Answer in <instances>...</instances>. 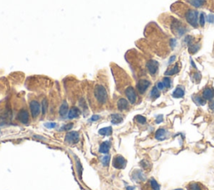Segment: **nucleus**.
Returning <instances> with one entry per match:
<instances>
[{
    "instance_id": "33",
    "label": "nucleus",
    "mask_w": 214,
    "mask_h": 190,
    "mask_svg": "<svg viewBox=\"0 0 214 190\" xmlns=\"http://www.w3.org/2000/svg\"><path fill=\"white\" fill-rule=\"evenodd\" d=\"M136 122L138 123H141V124H145L146 123V118L143 116H141V115H137L136 117Z\"/></svg>"
},
{
    "instance_id": "2",
    "label": "nucleus",
    "mask_w": 214,
    "mask_h": 190,
    "mask_svg": "<svg viewBox=\"0 0 214 190\" xmlns=\"http://www.w3.org/2000/svg\"><path fill=\"white\" fill-rule=\"evenodd\" d=\"M170 25H171V29H173V34H177L179 37L182 36L187 32V28L185 25H183L182 23L177 18H173Z\"/></svg>"
},
{
    "instance_id": "10",
    "label": "nucleus",
    "mask_w": 214,
    "mask_h": 190,
    "mask_svg": "<svg viewBox=\"0 0 214 190\" xmlns=\"http://www.w3.org/2000/svg\"><path fill=\"white\" fill-rule=\"evenodd\" d=\"M17 118H18V121H20L22 123H24L26 124L29 123V115L28 111L25 109H22L18 112V115H17Z\"/></svg>"
},
{
    "instance_id": "22",
    "label": "nucleus",
    "mask_w": 214,
    "mask_h": 190,
    "mask_svg": "<svg viewBox=\"0 0 214 190\" xmlns=\"http://www.w3.org/2000/svg\"><path fill=\"white\" fill-rule=\"evenodd\" d=\"M123 121V118L121 115L115 114L111 115V123L113 124H119Z\"/></svg>"
},
{
    "instance_id": "8",
    "label": "nucleus",
    "mask_w": 214,
    "mask_h": 190,
    "mask_svg": "<svg viewBox=\"0 0 214 190\" xmlns=\"http://www.w3.org/2000/svg\"><path fill=\"white\" fill-rule=\"evenodd\" d=\"M151 85V82L149 80H146V79H141L139 81L137 85H136V88H137V90L140 94H143L147 90L149 87Z\"/></svg>"
},
{
    "instance_id": "20",
    "label": "nucleus",
    "mask_w": 214,
    "mask_h": 190,
    "mask_svg": "<svg viewBox=\"0 0 214 190\" xmlns=\"http://www.w3.org/2000/svg\"><path fill=\"white\" fill-rule=\"evenodd\" d=\"M187 2L195 8H201L204 6L206 0H187Z\"/></svg>"
},
{
    "instance_id": "1",
    "label": "nucleus",
    "mask_w": 214,
    "mask_h": 190,
    "mask_svg": "<svg viewBox=\"0 0 214 190\" xmlns=\"http://www.w3.org/2000/svg\"><path fill=\"white\" fill-rule=\"evenodd\" d=\"M184 17L187 23L191 26L197 27L198 26V12L192 8H186L184 10Z\"/></svg>"
},
{
    "instance_id": "26",
    "label": "nucleus",
    "mask_w": 214,
    "mask_h": 190,
    "mask_svg": "<svg viewBox=\"0 0 214 190\" xmlns=\"http://www.w3.org/2000/svg\"><path fill=\"white\" fill-rule=\"evenodd\" d=\"M76 171H77V174H79V177L80 178H81L82 177V172H83V167H82V164H80V162L78 159H76Z\"/></svg>"
},
{
    "instance_id": "30",
    "label": "nucleus",
    "mask_w": 214,
    "mask_h": 190,
    "mask_svg": "<svg viewBox=\"0 0 214 190\" xmlns=\"http://www.w3.org/2000/svg\"><path fill=\"white\" fill-rule=\"evenodd\" d=\"M110 157L109 156V155H105V156L102 157L101 162H102V164H103L104 166H108L109 164H110Z\"/></svg>"
},
{
    "instance_id": "31",
    "label": "nucleus",
    "mask_w": 214,
    "mask_h": 190,
    "mask_svg": "<svg viewBox=\"0 0 214 190\" xmlns=\"http://www.w3.org/2000/svg\"><path fill=\"white\" fill-rule=\"evenodd\" d=\"M193 37L191 36V35H187V36L186 37L185 39H184V43H185L186 44L188 45V46H190L191 44H193Z\"/></svg>"
},
{
    "instance_id": "28",
    "label": "nucleus",
    "mask_w": 214,
    "mask_h": 190,
    "mask_svg": "<svg viewBox=\"0 0 214 190\" xmlns=\"http://www.w3.org/2000/svg\"><path fill=\"white\" fill-rule=\"evenodd\" d=\"M162 83H164L165 88L166 89H170L171 86H172V79L167 76V77H165L163 79H162Z\"/></svg>"
},
{
    "instance_id": "18",
    "label": "nucleus",
    "mask_w": 214,
    "mask_h": 190,
    "mask_svg": "<svg viewBox=\"0 0 214 190\" xmlns=\"http://www.w3.org/2000/svg\"><path fill=\"white\" fill-rule=\"evenodd\" d=\"M133 178L136 181H143L146 179V176L144 174V173L141 170H137L133 173Z\"/></svg>"
},
{
    "instance_id": "29",
    "label": "nucleus",
    "mask_w": 214,
    "mask_h": 190,
    "mask_svg": "<svg viewBox=\"0 0 214 190\" xmlns=\"http://www.w3.org/2000/svg\"><path fill=\"white\" fill-rule=\"evenodd\" d=\"M150 184H151V187L153 190H160V185L159 183L154 179V178H152L150 180Z\"/></svg>"
},
{
    "instance_id": "9",
    "label": "nucleus",
    "mask_w": 214,
    "mask_h": 190,
    "mask_svg": "<svg viewBox=\"0 0 214 190\" xmlns=\"http://www.w3.org/2000/svg\"><path fill=\"white\" fill-rule=\"evenodd\" d=\"M125 95L127 97L128 100L131 104H135L136 101V99H137V96H136V90L132 88V87H128L126 90H125Z\"/></svg>"
},
{
    "instance_id": "4",
    "label": "nucleus",
    "mask_w": 214,
    "mask_h": 190,
    "mask_svg": "<svg viewBox=\"0 0 214 190\" xmlns=\"http://www.w3.org/2000/svg\"><path fill=\"white\" fill-rule=\"evenodd\" d=\"M113 166L117 169H123L126 166V160L121 155H116L113 159Z\"/></svg>"
},
{
    "instance_id": "3",
    "label": "nucleus",
    "mask_w": 214,
    "mask_h": 190,
    "mask_svg": "<svg viewBox=\"0 0 214 190\" xmlns=\"http://www.w3.org/2000/svg\"><path fill=\"white\" fill-rule=\"evenodd\" d=\"M95 97L100 104H105L107 101V98H108L105 88L102 85H96L95 88Z\"/></svg>"
},
{
    "instance_id": "38",
    "label": "nucleus",
    "mask_w": 214,
    "mask_h": 190,
    "mask_svg": "<svg viewBox=\"0 0 214 190\" xmlns=\"http://www.w3.org/2000/svg\"><path fill=\"white\" fill-rule=\"evenodd\" d=\"M72 128H73V123H68V124H66V125H65V126H63L60 130L68 131V130H71Z\"/></svg>"
},
{
    "instance_id": "11",
    "label": "nucleus",
    "mask_w": 214,
    "mask_h": 190,
    "mask_svg": "<svg viewBox=\"0 0 214 190\" xmlns=\"http://www.w3.org/2000/svg\"><path fill=\"white\" fill-rule=\"evenodd\" d=\"M202 98L205 100H208L211 101L212 99H213L214 98V90L212 89L211 88H206L202 92Z\"/></svg>"
},
{
    "instance_id": "5",
    "label": "nucleus",
    "mask_w": 214,
    "mask_h": 190,
    "mask_svg": "<svg viewBox=\"0 0 214 190\" xmlns=\"http://www.w3.org/2000/svg\"><path fill=\"white\" fill-rule=\"evenodd\" d=\"M79 139H80V135L78 132L75 131H71L66 136V142L69 144H75L79 142Z\"/></svg>"
},
{
    "instance_id": "27",
    "label": "nucleus",
    "mask_w": 214,
    "mask_h": 190,
    "mask_svg": "<svg viewBox=\"0 0 214 190\" xmlns=\"http://www.w3.org/2000/svg\"><path fill=\"white\" fill-rule=\"evenodd\" d=\"M188 189L189 190H202V186L197 183H192L188 186Z\"/></svg>"
},
{
    "instance_id": "43",
    "label": "nucleus",
    "mask_w": 214,
    "mask_h": 190,
    "mask_svg": "<svg viewBox=\"0 0 214 190\" xmlns=\"http://www.w3.org/2000/svg\"><path fill=\"white\" fill-rule=\"evenodd\" d=\"M175 58H176L175 55H174V56H172V57L170 58V60L168 61V64H172V63L175 60Z\"/></svg>"
},
{
    "instance_id": "24",
    "label": "nucleus",
    "mask_w": 214,
    "mask_h": 190,
    "mask_svg": "<svg viewBox=\"0 0 214 190\" xmlns=\"http://www.w3.org/2000/svg\"><path fill=\"white\" fill-rule=\"evenodd\" d=\"M99 133L102 136H109L112 133V128L111 127H105L100 129Z\"/></svg>"
},
{
    "instance_id": "16",
    "label": "nucleus",
    "mask_w": 214,
    "mask_h": 190,
    "mask_svg": "<svg viewBox=\"0 0 214 190\" xmlns=\"http://www.w3.org/2000/svg\"><path fill=\"white\" fill-rule=\"evenodd\" d=\"M110 149V143L109 141H105L100 146V152L102 154H107Z\"/></svg>"
},
{
    "instance_id": "37",
    "label": "nucleus",
    "mask_w": 214,
    "mask_h": 190,
    "mask_svg": "<svg viewBox=\"0 0 214 190\" xmlns=\"http://www.w3.org/2000/svg\"><path fill=\"white\" fill-rule=\"evenodd\" d=\"M201 74H200L199 72H197V73H193V79L195 82H197V83H198L199 81L201 80Z\"/></svg>"
},
{
    "instance_id": "25",
    "label": "nucleus",
    "mask_w": 214,
    "mask_h": 190,
    "mask_svg": "<svg viewBox=\"0 0 214 190\" xmlns=\"http://www.w3.org/2000/svg\"><path fill=\"white\" fill-rule=\"evenodd\" d=\"M160 90L157 88V86H155L154 88H152V91H151V94H150V96H151V98H152V99H157V98H159L160 97Z\"/></svg>"
},
{
    "instance_id": "44",
    "label": "nucleus",
    "mask_w": 214,
    "mask_h": 190,
    "mask_svg": "<svg viewBox=\"0 0 214 190\" xmlns=\"http://www.w3.org/2000/svg\"><path fill=\"white\" fill-rule=\"evenodd\" d=\"M175 190H183L182 188H178V189H175Z\"/></svg>"
},
{
    "instance_id": "21",
    "label": "nucleus",
    "mask_w": 214,
    "mask_h": 190,
    "mask_svg": "<svg viewBox=\"0 0 214 190\" xmlns=\"http://www.w3.org/2000/svg\"><path fill=\"white\" fill-rule=\"evenodd\" d=\"M200 48H201L200 44H192L190 46H188V52L190 53L191 54H194L197 52H198Z\"/></svg>"
},
{
    "instance_id": "35",
    "label": "nucleus",
    "mask_w": 214,
    "mask_h": 190,
    "mask_svg": "<svg viewBox=\"0 0 214 190\" xmlns=\"http://www.w3.org/2000/svg\"><path fill=\"white\" fill-rule=\"evenodd\" d=\"M156 86H157V88L159 89L160 91H163L164 89H166L164 83H162V81H159V82L157 83V85H156Z\"/></svg>"
},
{
    "instance_id": "14",
    "label": "nucleus",
    "mask_w": 214,
    "mask_h": 190,
    "mask_svg": "<svg viewBox=\"0 0 214 190\" xmlns=\"http://www.w3.org/2000/svg\"><path fill=\"white\" fill-rule=\"evenodd\" d=\"M166 136H167V130H166L165 128H159V129L156 132L155 138H157V140H164L165 138H166Z\"/></svg>"
},
{
    "instance_id": "32",
    "label": "nucleus",
    "mask_w": 214,
    "mask_h": 190,
    "mask_svg": "<svg viewBox=\"0 0 214 190\" xmlns=\"http://www.w3.org/2000/svg\"><path fill=\"white\" fill-rule=\"evenodd\" d=\"M199 24L201 25L202 27H203L205 25V23H206V18H205V14L203 13H201V14L199 15V19H198Z\"/></svg>"
},
{
    "instance_id": "6",
    "label": "nucleus",
    "mask_w": 214,
    "mask_h": 190,
    "mask_svg": "<svg viewBox=\"0 0 214 190\" xmlns=\"http://www.w3.org/2000/svg\"><path fill=\"white\" fill-rule=\"evenodd\" d=\"M146 68L148 69V72L152 75H155L158 72V68H159V63L157 61L153 59L149 60L146 63Z\"/></svg>"
},
{
    "instance_id": "40",
    "label": "nucleus",
    "mask_w": 214,
    "mask_h": 190,
    "mask_svg": "<svg viewBox=\"0 0 214 190\" xmlns=\"http://www.w3.org/2000/svg\"><path fill=\"white\" fill-rule=\"evenodd\" d=\"M209 109L212 111V112H214V99H212L211 101H210V103H209Z\"/></svg>"
},
{
    "instance_id": "36",
    "label": "nucleus",
    "mask_w": 214,
    "mask_h": 190,
    "mask_svg": "<svg viewBox=\"0 0 214 190\" xmlns=\"http://www.w3.org/2000/svg\"><path fill=\"white\" fill-rule=\"evenodd\" d=\"M206 21L209 24H214V15L213 14H208L207 16Z\"/></svg>"
},
{
    "instance_id": "13",
    "label": "nucleus",
    "mask_w": 214,
    "mask_h": 190,
    "mask_svg": "<svg viewBox=\"0 0 214 190\" xmlns=\"http://www.w3.org/2000/svg\"><path fill=\"white\" fill-rule=\"evenodd\" d=\"M117 107L118 109L120 111H124L126 110L129 108V103L126 99H119V101L117 102Z\"/></svg>"
},
{
    "instance_id": "15",
    "label": "nucleus",
    "mask_w": 214,
    "mask_h": 190,
    "mask_svg": "<svg viewBox=\"0 0 214 190\" xmlns=\"http://www.w3.org/2000/svg\"><path fill=\"white\" fill-rule=\"evenodd\" d=\"M179 70H180L179 66H178V63H176L175 65H173V67L169 68L167 71H166V72H165V75L166 76L174 75V74H176V73H178V72H179Z\"/></svg>"
},
{
    "instance_id": "19",
    "label": "nucleus",
    "mask_w": 214,
    "mask_h": 190,
    "mask_svg": "<svg viewBox=\"0 0 214 190\" xmlns=\"http://www.w3.org/2000/svg\"><path fill=\"white\" fill-rule=\"evenodd\" d=\"M192 100L197 105H199V106H203L206 104V100L202 98V96H200V95L192 96Z\"/></svg>"
},
{
    "instance_id": "7",
    "label": "nucleus",
    "mask_w": 214,
    "mask_h": 190,
    "mask_svg": "<svg viewBox=\"0 0 214 190\" xmlns=\"http://www.w3.org/2000/svg\"><path fill=\"white\" fill-rule=\"evenodd\" d=\"M29 107H30V111H31V114L33 118L38 117L39 113H40V104H39V102L36 101V100H33V101L30 102Z\"/></svg>"
},
{
    "instance_id": "23",
    "label": "nucleus",
    "mask_w": 214,
    "mask_h": 190,
    "mask_svg": "<svg viewBox=\"0 0 214 190\" xmlns=\"http://www.w3.org/2000/svg\"><path fill=\"white\" fill-rule=\"evenodd\" d=\"M69 110V105L67 104V102L65 101L61 104V106L60 108V114L61 116H66V114L68 113Z\"/></svg>"
},
{
    "instance_id": "42",
    "label": "nucleus",
    "mask_w": 214,
    "mask_h": 190,
    "mask_svg": "<svg viewBox=\"0 0 214 190\" xmlns=\"http://www.w3.org/2000/svg\"><path fill=\"white\" fill-rule=\"evenodd\" d=\"M99 118H100L99 115H94V116H92V118H90V119H91V121H96V120H98Z\"/></svg>"
},
{
    "instance_id": "41",
    "label": "nucleus",
    "mask_w": 214,
    "mask_h": 190,
    "mask_svg": "<svg viewBox=\"0 0 214 190\" xmlns=\"http://www.w3.org/2000/svg\"><path fill=\"white\" fill-rule=\"evenodd\" d=\"M162 121H163V117H162V115L157 116V119H156V123H160L162 122Z\"/></svg>"
},
{
    "instance_id": "12",
    "label": "nucleus",
    "mask_w": 214,
    "mask_h": 190,
    "mask_svg": "<svg viewBox=\"0 0 214 190\" xmlns=\"http://www.w3.org/2000/svg\"><path fill=\"white\" fill-rule=\"evenodd\" d=\"M185 94V89L182 86H178L176 88V89L173 91V97L176 99H179V98H182Z\"/></svg>"
},
{
    "instance_id": "39",
    "label": "nucleus",
    "mask_w": 214,
    "mask_h": 190,
    "mask_svg": "<svg viewBox=\"0 0 214 190\" xmlns=\"http://www.w3.org/2000/svg\"><path fill=\"white\" fill-rule=\"evenodd\" d=\"M55 126H56L55 123H45V127H47L48 128H55Z\"/></svg>"
},
{
    "instance_id": "34",
    "label": "nucleus",
    "mask_w": 214,
    "mask_h": 190,
    "mask_svg": "<svg viewBox=\"0 0 214 190\" xmlns=\"http://www.w3.org/2000/svg\"><path fill=\"white\" fill-rule=\"evenodd\" d=\"M48 109V101L47 99H44L42 102V112L45 114Z\"/></svg>"
},
{
    "instance_id": "17",
    "label": "nucleus",
    "mask_w": 214,
    "mask_h": 190,
    "mask_svg": "<svg viewBox=\"0 0 214 190\" xmlns=\"http://www.w3.org/2000/svg\"><path fill=\"white\" fill-rule=\"evenodd\" d=\"M80 115V111L79 109L77 107H73L71 108L70 112H69L68 117L69 118H78L79 116Z\"/></svg>"
}]
</instances>
